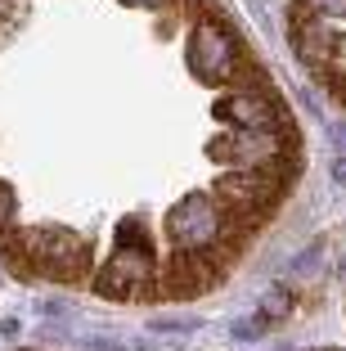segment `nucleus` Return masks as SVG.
<instances>
[{
    "mask_svg": "<svg viewBox=\"0 0 346 351\" xmlns=\"http://www.w3.org/2000/svg\"><path fill=\"white\" fill-rule=\"evenodd\" d=\"M288 45L306 73L346 108V0H293Z\"/></svg>",
    "mask_w": 346,
    "mask_h": 351,
    "instance_id": "nucleus-1",
    "label": "nucleus"
}]
</instances>
